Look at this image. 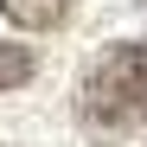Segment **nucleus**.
I'll return each mask as SVG.
<instances>
[{
	"label": "nucleus",
	"mask_w": 147,
	"mask_h": 147,
	"mask_svg": "<svg viewBox=\"0 0 147 147\" xmlns=\"http://www.w3.org/2000/svg\"><path fill=\"white\" fill-rule=\"evenodd\" d=\"M77 121L96 141H128L147 128V45H102L77 77Z\"/></svg>",
	"instance_id": "f257e3e1"
},
{
	"label": "nucleus",
	"mask_w": 147,
	"mask_h": 147,
	"mask_svg": "<svg viewBox=\"0 0 147 147\" xmlns=\"http://www.w3.org/2000/svg\"><path fill=\"white\" fill-rule=\"evenodd\" d=\"M0 13H7L19 32H58L70 19V0H0Z\"/></svg>",
	"instance_id": "f03ea898"
},
{
	"label": "nucleus",
	"mask_w": 147,
	"mask_h": 147,
	"mask_svg": "<svg viewBox=\"0 0 147 147\" xmlns=\"http://www.w3.org/2000/svg\"><path fill=\"white\" fill-rule=\"evenodd\" d=\"M32 70H38V51H32V45H0V90L32 83Z\"/></svg>",
	"instance_id": "7ed1b4c3"
}]
</instances>
